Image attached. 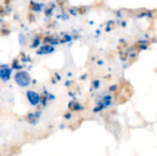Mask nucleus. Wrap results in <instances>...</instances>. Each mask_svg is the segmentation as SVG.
<instances>
[{"label":"nucleus","instance_id":"nucleus-1","mask_svg":"<svg viewBox=\"0 0 157 156\" xmlns=\"http://www.w3.org/2000/svg\"><path fill=\"white\" fill-rule=\"evenodd\" d=\"M132 95V90L131 87H128L127 86H125L124 87L120 89L119 94L117 95V101L119 104H123L125 103Z\"/></svg>","mask_w":157,"mask_h":156},{"label":"nucleus","instance_id":"nucleus-2","mask_svg":"<svg viewBox=\"0 0 157 156\" xmlns=\"http://www.w3.org/2000/svg\"><path fill=\"white\" fill-rule=\"evenodd\" d=\"M16 81L20 86H27L29 83V77L26 73H18L16 75Z\"/></svg>","mask_w":157,"mask_h":156},{"label":"nucleus","instance_id":"nucleus-3","mask_svg":"<svg viewBox=\"0 0 157 156\" xmlns=\"http://www.w3.org/2000/svg\"><path fill=\"white\" fill-rule=\"evenodd\" d=\"M28 98L32 105H37L39 103V100H40L39 96L35 92H31V91L28 92Z\"/></svg>","mask_w":157,"mask_h":156}]
</instances>
